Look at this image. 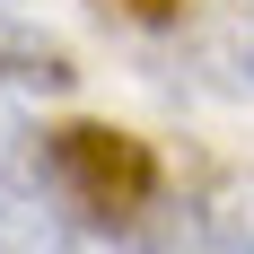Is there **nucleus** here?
I'll return each instance as SVG.
<instances>
[{
    "label": "nucleus",
    "instance_id": "1",
    "mask_svg": "<svg viewBox=\"0 0 254 254\" xmlns=\"http://www.w3.org/2000/svg\"><path fill=\"white\" fill-rule=\"evenodd\" d=\"M35 176H44V193L62 202L70 228L123 237V246L158 219V193H167L158 149H149V140H131V131H114V123L35 131Z\"/></svg>",
    "mask_w": 254,
    "mask_h": 254
},
{
    "label": "nucleus",
    "instance_id": "2",
    "mask_svg": "<svg viewBox=\"0 0 254 254\" xmlns=\"http://www.w3.org/2000/svg\"><path fill=\"white\" fill-rule=\"evenodd\" d=\"M0 254H79V228L35 176V131L0 123Z\"/></svg>",
    "mask_w": 254,
    "mask_h": 254
},
{
    "label": "nucleus",
    "instance_id": "3",
    "mask_svg": "<svg viewBox=\"0 0 254 254\" xmlns=\"http://www.w3.org/2000/svg\"><path fill=\"white\" fill-rule=\"evenodd\" d=\"M0 88H9V97H70V88H79V62L9 9V18H0Z\"/></svg>",
    "mask_w": 254,
    "mask_h": 254
},
{
    "label": "nucleus",
    "instance_id": "4",
    "mask_svg": "<svg viewBox=\"0 0 254 254\" xmlns=\"http://www.w3.org/2000/svg\"><path fill=\"white\" fill-rule=\"evenodd\" d=\"M193 70L219 97H254V9H228V18L193 26Z\"/></svg>",
    "mask_w": 254,
    "mask_h": 254
},
{
    "label": "nucleus",
    "instance_id": "5",
    "mask_svg": "<svg viewBox=\"0 0 254 254\" xmlns=\"http://www.w3.org/2000/svg\"><path fill=\"white\" fill-rule=\"evenodd\" d=\"M193 228L210 254H254V167H219L193 202Z\"/></svg>",
    "mask_w": 254,
    "mask_h": 254
},
{
    "label": "nucleus",
    "instance_id": "6",
    "mask_svg": "<svg viewBox=\"0 0 254 254\" xmlns=\"http://www.w3.org/2000/svg\"><path fill=\"white\" fill-rule=\"evenodd\" d=\"M105 18H123V26H184V9L193 0H97Z\"/></svg>",
    "mask_w": 254,
    "mask_h": 254
},
{
    "label": "nucleus",
    "instance_id": "7",
    "mask_svg": "<svg viewBox=\"0 0 254 254\" xmlns=\"http://www.w3.org/2000/svg\"><path fill=\"white\" fill-rule=\"evenodd\" d=\"M9 9H18V0H0V18H9Z\"/></svg>",
    "mask_w": 254,
    "mask_h": 254
},
{
    "label": "nucleus",
    "instance_id": "8",
    "mask_svg": "<svg viewBox=\"0 0 254 254\" xmlns=\"http://www.w3.org/2000/svg\"><path fill=\"white\" fill-rule=\"evenodd\" d=\"M246 9H254V0H246Z\"/></svg>",
    "mask_w": 254,
    "mask_h": 254
}]
</instances>
